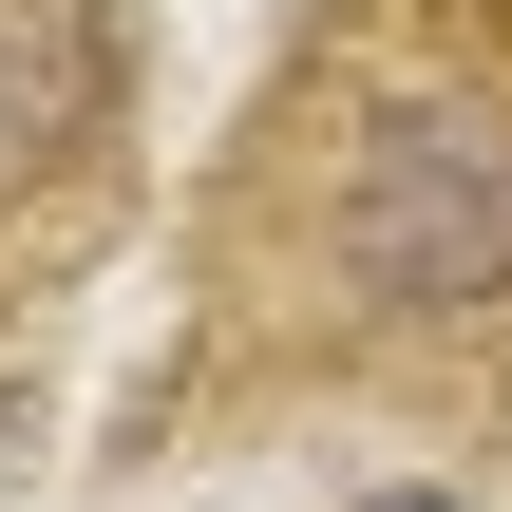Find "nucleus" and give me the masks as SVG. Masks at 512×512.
Masks as SVG:
<instances>
[{
	"instance_id": "obj_2",
	"label": "nucleus",
	"mask_w": 512,
	"mask_h": 512,
	"mask_svg": "<svg viewBox=\"0 0 512 512\" xmlns=\"http://www.w3.org/2000/svg\"><path fill=\"white\" fill-rule=\"evenodd\" d=\"M114 114H133L114 0H0V266H57V247L95 228Z\"/></svg>"
},
{
	"instance_id": "obj_1",
	"label": "nucleus",
	"mask_w": 512,
	"mask_h": 512,
	"mask_svg": "<svg viewBox=\"0 0 512 512\" xmlns=\"http://www.w3.org/2000/svg\"><path fill=\"white\" fill-rule=\"evenodd\" d=\"M209 285L266 361L512 399V0H323L228 133Z\"/></svg>"
},
{
	"instance_id": "obj_3",
	"label": "nucleus",
	"mask_w": 512,
	"mask_h": 512,
	"mask_svg": "<svg viewBox=\"0 0 512 512\" xmlns=\"http://www.w3.org/2000/svg\"><path fill=\"white\" fill-rule=\"evenodd\" d=\"M380 512H456V494H380Z\"/></svg>"
}]
</instances>
